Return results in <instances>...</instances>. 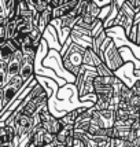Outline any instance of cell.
Instances as JSON below:
<instances>
[{
    "instance_id": "cell-1",
    "label": "cell",
    "mask_w": 140,
    "mask_h": 147,
    "mask_svg": "<svg viewBox=\"0 0 140 147\" xmlns=\"http://www.w3.org/2000/svg\"><path fill=\"white\" fill-rule=\"evenodd\" d=\"M36 65H41V66H44V67L52 69V70L58 74V77H61V78L65 80L67 84H76V81H77L76 77L65 69L63 58H62L61 51L50 50V54L47 55V58H44L43 55H38L37 54V57H36Z\"/></svg>"
},
{
    "instance_id": "cell-2",
    "label": "cell",
    "mask_w": 140,
    "mask_h": 147,
    "mask_svg": "<svg viewBox=\"0 0 140 147\" xmlns=\"http://www.w3.org/2000/svg\"><path fill=\"white\" fill-rule=\"evenodd\" d=\"M48 102H50V95L47 94L44 87L38 83L32 90V92L26 96V99L21 106H24L25 114L30 117H37L41 113V110L48 106Z\"/></svg>"
},
{
    "instance_id": "cell-3",
    "label": "cell",
    "mask_w": 140,
    "mask_h": 147,
    "mask_svg": "<svg viewBox=\"0 0 140 147\" xmlns=\"http://www.w3.org/2000/svg\"><path fill=\"white\" fill-rule=\"evenodd\" d=\"M26 87L28 85H25L24 80L19 76H17V77H14V78H11L3 88H0V95H1V98H0V100H1L0 114H3L7 110V107L11 106L17 100V98L21 95V92L25 90Z\"/></svg>"
},
{
    "instance_id": "cell-4",
    "label": "cell",
    "mask_w": 140,
    "mask_h": 147,
    "mask_svg": "<svg viewBox=\"0 0 140 147\" xmlns=\"http://www.w3.org/2000/svg\"><path fill=\"white\" fill-rule=\"evenodd\" d=\"M100 58H102L103 63L114 73H117L125 65L121 52H120V48L117 47L114 40L110 37L104 41V44L100 48Z\"/></svg>"
},
{
    "instance_id": "cell-5",
    "label": "cell",
    "mask_w": 140,
    "mask_h": 147,
    "mask_svg": "<svg viewBox=\"0 0 140 147\" xmlns=\"http://www.w3.org/2000/svg\"><path fill=\"white\" fill-rule=\"evenodd\" d=\"M85 50L87 48H84L81 45L71 43L70 47L67 48V51L62 55L65 69L69 73H71L76 78L80 74V70H81V67L84 65V52H85Z\"/></svg>"
},
{
    "instance_id": "cell-6",
    "label": "cell",
    "mask_w": 140,
    "mask_h": 147,
    "mask_svg": "<svg viewBox=\"0 0 140 147\" xmlns=\"http://www.w3.org/2000/svg\"><path fill=\"white\" fill-rule=\"evenodd\" d=\"M99 76L95 67H89V66H84L80 70V74L77 76L76 85L78 90V96L80 99L85 98L88 95H94L95 94V80Z\"/></svg>"
},
{
    "instance_id": "cell-7",
    "label": "cell",
    "mask_w": 140,
    "mask_h": 147,
    "mask_svg": "<svg viewBox=\"0 0 140 147\" xmlns=\"http://www.w3.org/2000/svg\"><path fill=\"white\" fill-rule=\"evenodd\" d=\"M135 17H136V11L131 7L128 0H124L120 10H118V15H117V18L114 21V28L115 26L122 28L125 30V33H127V36H129L135 22Z\"/></svg>"
},
{
    "instance_id": "cell-8",
    "label": "cell",
    "mask_w": 140,
    "mask_h": 147,
    "mask_svg": "<svg viewBox=\"0 0 140 147\" xmlns=\"http://www.w3.org/2000/svg\"><path fill=\"white\" fill-rule=\"evenodd\" d=\"M117 117H115V107L107 110H98L95 107V111L92 114V124L94 127H98L99 129H111L114 128Z\"/></svg>"
},
{
    "instance_id": "cell-9",
    "label": "cell",
    "mask_w": 140,
    "mask_h": 147,
    "mask_svg": "<svg viewBox=\"0 0 140 147\" xmlns=\"http://www.w3.org/2000/svg\"><path fill=\"white\" fill-rule=\"evenodd\" d=\"M38 117H40L41 127H43L45 131H48L50 134L55 135V136L61 132V129L63 128L61 118H58V117H55V115L52 114L51 111H50V109H48V106H47L45 109L41 110V113L38 114Z\"/></svg>"
},
{
    "instance_id": "cell-10",
    "label": "cell",
    "mask_w": 140,
    "mask_h": 147,
    "mask_svg": "<svg viewBox=\"0 0 140 147\" xmlns=\"http://www.w3.org/2000/svg\"><path fill=\"white\" fill-rule=\"evenodd\" d=\"M30 142H32L36 147H41V146H45V144H51V143L55 142V135L50 134L48 131H45V129L41 127V124H38L37 127L34 128V131H33Z\"/></svg>"
},
{
    "instance_id": "cell-11",
    "label": "cell",
    "mask_w": 140,
    "mask_h": 147,
    "mask_svg": "<svg viewBox=\"0 0 140 147\" xmlns=\"http://www.w3.org/2000/svg\"><path fill=\"white\" fill-rule=\"evenodd\" d=\"M94 111H95V106L87 109L83 114L78 117L77 122L74 124V132L88 134L89 128H91V124H92V114H94Z\"/></svg>"
},
{
    "instance_id": "cell-12",
    "label": "cell",
    "mask_w": 140,
    "mask_h": 147,
    "mask_svg": "<svg viewBox=\"0 0 140 147\" xmlns=\"http://www.w3.org/2000/svg\"><path fill=\"white\" fill-rule=\"evenodd\" d=\"M18 50L19 47L14 40H6L0 43V63H8Z\"/></svg>"
},
{
    "instance_id": "cell-13",
    "label": "cell",
    "mask_w": 140,
    "mask_h": 147,
    "mask_svg": "<svg viewBox=\"0 0 140 147\" xmlns=\"http://www.w3.org/2000/svg\"><path fill=\"white\" fill-rule=\"evenodd\" d=\"M22 61H24V52L22 50H18V51L14 54V57L11 58V61L7 63V71H8V81L14 78V77L19 76V70H21V65H22Z\"/></svg>"
},
{
    "instance_id": "cell-14",
    "label": "cell",
    "mask_w": 140,
    "mask_h": 147,
    "mask_svg": "<svg viewBox=\"0 0 140 147\" xmlns=\"http://www.w3.org/2000/svg\"><path fill=\"white\" fill-rule=\"evenodd\" d=\"M74 140V127H63L61 132L55 136V143L58 147L71 146Z\"/></svg>"
},
{
    "instance_id": "cell-15",
    "label": "cell",
    "mask_w": 140,
    "mask_h": 147,
    "mask_svg": "<svg viewBox=\"0 0 140 147\" xmlns=\"http://www.w3.org/2000/svg\"><path fill=\"white\" fill-rule=\"evenodd\" d=\"M44 40L48 43L50 50L62 51V44H61V40H59V34H58L57 29L52 25L48 26V29L44 32Z\"/></svg>"
},
{
    "instance_id": "cell-16",
    "label": "cell",
    "mask_w": 140,
    "mask_h": 147,
    "mask_svg": "<svg viewBox=\"0 0 140 147\" xmlns=\"http://www.w3.org/2000/svg\"><path fill=\"white\" fill-rule=\"evenodd\" d=\"M87 109H89V107H77V109L69 110V113L65 115V117H62V118H61L62 125H63V127H74V124L77 122L78 117L83 114Z\"/></svg>"
},
{
    "instance_id": "cell-17",
    "label": "cell",
    "mask_w": 140,
    "mask_h": 147,
    "mask_svg": "<svg viewBox=\"0 0 140 147\" xmlns=\"http://www.w3.org/2000/svg\"><path fill=\"white\" fill-rule=\"evenodd\" d=\"M103 63L102 58L99 57L91 47L85 50L84 52V66H89V67H99Z\"/></svg>"
},
{
    "instance_id": "cell-18",
    "label": "cell",
    "mask_w": 140,
    "mask_h": 147,
    "mask_svg": "<svg viewBox=\"0 0 140 147\" xmlns=\"http://www.w3.org/2000/svg\"><path fill=\"white\" fill-rule=\"evenodd\" d=\"M52 19H54L52 18V8H51V6H50L44 13L40 14V19H38L37 28H38V30L43 33V34H44V32L48 29V26L51 25Z\"/></svg>"
},
{
    "instance_id": "cell-19",
    "label": "cell",
    "mask_w": 140,
    "mask_h": 147,
    "mask_svg": "<svg viewBox=\"0 0 140 147\" xmlns=\"http://www.w3.org/2000/svg\"><path fill=\"white\" fill-rule=\"evenodd\" d=\"M14 41L17 43L19 50H24V48H28V47H34V43H33L32 37H30V33H19L18 36L14 38Z\"/></svg>"
},
{
    "instance_id": "cell-20",
    "label": "cell",
    "mask_w": 140,
    "mask_h": 147,
    "mask_svg": "<svg viewBox=\"0 0 140 147\" xmlns=\"http://www.w3.org/2000/svg\"><path fill=\"white\" fill-rule=\"evenodd\" d=\"M26 1H28L29 8L37 11L38 14L44 13L45 10L50 7V0H26Z\"/></svg>"
},
{
    "instance_id": "cell-21",
    "label": "cell",
    "mask_w": 140,
    "mask_h": 147,
    "mask_svg": "<svg viewBox=\"0 0 140 147\" xmlns=\"http://www.w3.org/2000/svg\"><path fill=\"white\" fill-rule=\"evenodd\" d=\"M132 98H131V100L129 103L133 106L135 109H139L140 110V80L137 78V81L132 85Z\"/></svg>"
},
{
    "instance_id": "cell-22",
    "label": "cell",
    "mask_w": 140,
    "mask_h": 147,
    "mask_svg": "<svg viewBox=\"0 0 140 147\" xmlns=\"http://www.w3.org/2000/svg\"><path fill=\"white\" fill-rule=\"evenodd\" d=\"M71 147H89L88 135L74 132V140L71 143Z\"/></svg>"
},
{
    "instance_id": "cell-23",
    "label": "cell",
    "mask_w": 140,
    "mask_h": 147,
    "mask_svg": "<svg viewBox=\"0 0 140 147\" xmlns=\"http://www.w3.org/2000/svg\"><path fill=\"white\" fill-rule=\"evenodd\" d=\"M96 71H98V74H99L100 77H113V76H115L114 71L110 70L104 63H102L99 67H96Z\"/></svg>"
},
{
    "instance_id": "cell-24",
    "label": "cell",
    "mask_w": 140,
    "mask_h": 147,
    "mask_svg": "<svg viewBox=\"0 0 140 147\" xmlns=\"http://www.w3.org/2000/svg\"><path fill=\"white\" fill-rule=\"evenodd\" d=\"M107 147H131V143L128 140H124V139H117V138H113L110 143H108Z\"/></svg>"
},
{
    "instance_id": "cell-25",
    "label": "cell",
    "mask_w": 140,
    "mask_h": 147,
    "mask_svg": "<svg viewBox=\"0 0 140 147\" xmlns=\"http://www.w3.org/2000/svg\"><path fill=\"white\" fill-rule=\"evenodd\" d=\"M67 1L69 0H50V6H51L52 10H55V8H59V7L65 6Z\"/></svg>"
},
{
    "instance_id": "cell-26",
    "label": "cell",
    "mask_w": 140,
    "mask_h": 147,
    "mask_svg": "<svg viewBox=\"0 0 140 147\" xmlns=\"http://www.w3.org/2000/svg\"><path fill=\"white\" fill-rule=\"evenodd\" d=\"M67 147H71V146H67Z\"/></svg>"
},
{
    "instance_id": "cell-27",
    "label": "cell",
    "mask_w": 140,
    "mask_h": 147,
    "mask_svg": "<svg viewBox=\"0 0 140 147\" xmlns=\"http://www.w3.org/2000/svg\"><path fill=\"white\" fill-rule=\"evenodd\" d=\"M139 113H140V111H139Z\"/></svg>"
}]
</instances>
